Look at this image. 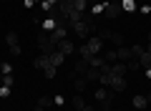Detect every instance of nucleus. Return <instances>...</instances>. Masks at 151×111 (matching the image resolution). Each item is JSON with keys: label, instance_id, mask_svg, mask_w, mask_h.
Listing matches in <instances>:
<instances>
[{"label": "nucleus", "instance_id": "4468645a", "mask_svg": "<svg viewBox=\"0 0 151 111\" xmlns=\"http://www.w3.org/2000/svg\"><path fill=\"white\" fill-rule=\"evenodd\" d=\"M111 109H113V96L108 94V99L101 101V111H111Z\"/></svg>", "mask_w": 151, "mask_h": 111}, {"label": "nucleus", "instance_id": "423d86ee", "mask_svg": "<svg viewBox=\"0 0 151 111\" xmlns=\"http://www.w3.org/2000/svg\"><path fill=\"white\" fill-rule=\"evenodd\" d=\"M134 56H131V48L129 46H119L116 48V61H131Z\"/></svg>", "mask_w": 151, "mask_h": 111}, {"label": "nucleus", "instance_id": "5701e85b", "mask_svg": "<svg viewBox=\"0 0 151 111\" xmlns=\"http://www.w3.org/2000/svg\"><path fill=\"white\" fill-rule=\"evenodd\" d=\"M149 3H151V0H149Z\"/></svg>", "mask_w": 151, "mask_h": 111}, {"label": "nucleus", "instance_id": "6e6552de", "mask_svg": "<svg viewBox=\"0 0 151 111\" xmlns=\"http://www.w3.org/2000/svg\"><path fill=\"white\" fill-rule=\"evenodd\" d=\"M136 61H139L141 71H149V68H151V53H149V51H144V53H141V56H139Z\"/></svg>", "mask_w": 151, "mask_h": 111}, {"label": "nucleus", "instance_id": "2eb2a0df", "mask_svg": "<svg viewBox=\"0 0 151 111\" xmlns=\"http://www.w3.org/2000/svg\"><path fill=\"white\" fill-rule=\"evenodd\" d=\"M73 8L78 13H86V8H88V0H73Z\"/></svg>", "mask_w": 151, "mask_h": 111}, {"label": "nucleus", "instance_id": "f3484780", "mask_svg": "<svg viewBox=\"0 0 151 111\" xmlns=\"http://www.w3.org/2000/svg\"><path fill=\"white\" fill-rule=\"evenodd\" d=\"M103 99H108V91H106V86L96 89V101H103Z\"/></svg>", "mask_w": 151, "mask_h": 111}, {"label": "nucleus", "instance_id": "39448f33", "mask_svg": "<svg viewBox=\"0 0 151 111\" xmlns=\"http://www.w3.org/2000/svg\"><path fill=\"white\" fill-rule=\"evenodd\" d=\"M86 46H88V51H91L93 56H96V53L103 48V41H101V38H96V36H91V38L86 41Z\"/></svg>", "mask_w": 151, "mask_h": 111}, {"label": "nucleus", "instance_id": "ddd939ff", "mask_svg": "<svg viewBox=\"0 0 151 111\" xmlns=\"http://www.w3.org/2000/svg\"><path fill=\"white\" fill-rule=\"evenodd\" d=\"M134 106H136V109H146V106H149V101H146V94L136 96V99H134Z\"/></svg>", "mask_w": 151, "mask_h": 111}, {"label": "nucleus", "instance_id": "1a4fd4ad", "mask_svg": "<svg viewBox=\"0 0 151 111\" xmlns=\"http://www.w3.org/2000/svg\"><path fill=\"white\" fill-rule=\"evenodd\" d=\"M88 68H91V66H88L86 61L81 58V61H78V63L73 66V76H86V73H88Z\"/></svg>", "mask_w": 151, "mask_h": 111}, {"label": "nucleus", "instance_id": "412c9836", "mask_svg": "<svg viewBox=\"0 0 151 111\" xmlns=\"http://www.w3.org/2000/svg\"><path fill=\"white\" fill-rule=\"evenodd\" d=\"M83 111H96V109H93V106H88V104H86V106H83Z\"/></svg>", "mask_w": 151, "mask_h": 111}, {"label": "nucleus", "instance_id": "7ed1b4c3", "mask_svg": "<svg viewBox=\"0 0 151 111\" xmlns=\"http://www.w3.org/2000/svg\"><path fill=\"white\" fill-rule=\"evenodd\" d=\"M5 41H8V48H10L13 56H20V43H18V36H15V33H8Z\"/></svg>", "mask_w": 151, "mask_h": 111}, {"label": "nucleus", "instance_id": "4be33fe9", "mask_svg": "<svg viewBox=\"0 0 151 111\" xmlns=\"http://www.w3.org/2000/svg\"><path fill=\"white\" fill-rule=\"evenodd\" d=\"M35 111H45V109H43V106H35Z\"/></svg>", "mask_w": 151, "mask_h": 111}, {"label": "nucleus", "instance_id": "f8f14e48", "mask_svg": "<svg viewBox=\"0 0 151 111\" xmlns=\"http://www.w3.org/2000/svg\"><path fill=\"white\" fill-rule=\"evenodd\" d=\"M38 106H43V109L55 106V99H50V96H40V99H38Z\"/></svg>", "mask_w": 151, "mask_h": 111}, {"label": "nucleus", "instance_id": "9b49d317", "mask_svg": "<svg viewBox=\"0 0 151 111\" xmlns=\"http://www.w3.org/2000/svg\"><path fill=\"white\" fill-rule=\"evenodd\" d=\"M48 58H50V63H53L55 68H58V66H60V63H63V61H65V56H63V53H60V51H53V53H50V56H48Z\"/></svg>", "mask_w": 151, "mask_h": 111}, {"label": "nucleus", "instance_id": "f03ea898", "mask_svg": "<svg viewBox=\"0 0 151 111\" xmlns=\"http://www.w3.org/2000/svg\"><path fill=\"white\" fill-rule=\"evenodd\" d=\"M121 10H124V8H121V3H111V0H106V3H103V15H106V18H116Z\"/></svg>", "mask_w": 151, "mask_h": 111}, {"label": "nucleus", "instance_id": "aec40b11", "mask_svg": "<svg viewBox=\"0 0 151 111\" xmlns=\"http://www.w3.org/2000/svg\"><path fill=\"white\" fill-rule=\"evenodd\" d=\"M8 96H10V89L8 86H0V99H8Z\"/></svg>", "mask_w": 151, "mask_h": 111}, {"label": "nucleus", "instance_id": "6ab92c4d", "mask_svg": "<svg viewBox=\"0 0 151 111\" xmlns=\"http://www.w3.org/2000/svg\"><path fill=\"white\" fill-rule=\"evenodd\" d=\"M3 86H8V89H13V76H10V73H5V76H3Z\"/></svg>", "mask_w": 151, "mask_h": 111}, {"label": "nucleus", "instance_id": "0eeeda50", "mask_svg": "<svg viewBox=\"0 0 151 111\" xmlns=\"http://www.w3.org/2000/svg\"><path fill=\"white\" fill-rule=\"evenodd\" d=\"M55 51H60L63 56H68V53H73V51H76V43L65 38V41H60V43H58V48H55Z\"/></svg>", "mask_w": 151, "mask_h": 111}, {"label": "nucleus", "instance_id": "a211bd4d", "mask_svg": "<svg viewBox=\"0 0 151 111\" xmlns=\"http://www.w3.org/2000/svg\"><path fill=\"white\" fill-rule=\"evenodd\" d=\"M121 8H124V10H134V8H136V0H124Z\"/></svg>", "mask_w": 151, "mask_h": 111}, {"label": "nucleus", "instance_id": "dca6fc26", "mask_svg": "<svg viewBox=\"0 0 151 111\" xmlns=\"http://www.w3.org/2000/svg\"><path fill=\"white\" fill-rule=\"evenodd\" d=\"M83 106H86L83 96H73V109H76V111H83Z\"/></svg>", "mask_w": 151, "mask_h": 111}, {"label": "nucleus", "instance_id": "20e7f679", "mask_svg": "<svg viewBox=\"0 0 151 111\" xmlns=\"http://www.w3.org/2000/svg\"><path fill=\"white\" fill-rule=\"evenodd\" d=\"M111 86L113 91H124L126 89V76H119V73H111Z\"/></svg>", "mask_w": 151, "mask_h": 111}, {"label": "nucleus", "instance_id": "9d476101", "mask_svg": "<svg viewBox=\"0 0 151 111\" xmlns=\"http://www.w3.org/2000/svg\"><path fill=\"white\" fill-rule=\"evenodd\" d=\"M73 83H76V91H78V94H83V91H86V86H88V81L83 78V76H73Z\"/></svg>", "mask_w": 151, "mask_h": 111}, {"label": "nucleus", "instance_id": "f257e3e1", "mask_svg": "<svg viewBox=\"0 0 151 111\" xmlns=\"http://www.w3.org/2000/svg\"><path fill=\"white\" fill-rule=\"evenodd\" d=\"M35 68H43L45 78H55V66L50 63L48 56H40V58H35Z\"/></svg>", "mask_w": 151, "mask_h": 111}]
</instances>
